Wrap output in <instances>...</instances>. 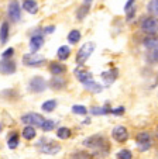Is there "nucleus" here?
<instances>
[{
    "label": "nucleus",
    "mask_w": 158,
    "mask_h": 159,
    "mask_svg": "<svg viewBox=\"0 0 158 159\" xmlns=\"http://www.w3.org/2000/svg\"><path fill=\"white\" fill-rule=\"evenodd\" d=\"M133 3H134V0H128L127 4L124 6V10H126V11H128V9H130V7L133 6Z\"/></svg>",
    "instance_id": "obj_36"
},
{
    "label": "nucleus",
    "mask_w": 158,
    "mask_h": 159,
    "mask_svg": "<svg viewBox=\"0 0 158 159\" xmlns=\"http://www.w3.org/2000/svg\"><path fill=\"white\" fill-rule=\"evenodd\" d=\"M79 39H81V33L78 30H72L71 33L68 34V41L71 42V44H76V42H79Z\"/></svg>",
    "instance_id": "obj_28"
},
{
    "label": "nucleus",
    "mask_w": 158,
    "mask_h": 159,
    "mask_svg": "<svg viewBox=\"0 0 158 159\" xmlns=\"http://www.w3.org/2000/svg\"><path fill=\"white\" fill-rule=\"evenodd\" d=\"M54 128H55V121L54 120H45V123L42 124V127H41V129L45 131V132L52 131Z\"/></svg>",
    "instance_id": "obj_29"
},
{
    "label": "nucleus",
    "mask_w": 158,
    "mask_h": 159,
    "mask_svg": "<svg viewBox=\"0 0 158 159\" xmlns=\"http://www.w3.org/2000/svg\"><path fill=\"white\" fill-rule=\"evenodd\" d=\"M155 135H157V138H158V127H157V131H155Z\"/></svg>",
    "instance_id": "obj_40"
},
{
    "label": "nucleus",
    "mask_w": 158,
    "mask_h": 159,
    "mask_svg": "<svg viewBox=\"0 0 158 159\" xmlns=\"http://www.w3.org/2000/svg\"><path fill=\"white\" fill-rule=\"evenodd\" d=\"M7 38H9V23L4 21L0 27V41H2V44H6Z\"/></svg>",
    "instance_id": "obj_23"
},
{
    "label": "nucleus",
    "mask_w": 158,
    "mask_h": 159,
    "mask_svg": "<svg viewBox=\"0 0 158 159\" xmlns=\"http://www.w3.org/2000/svg\"><path fill=\"white\" fill-rule=\"evenodd\" d=\"M141 30L147 34L158 33V18L155 17H146L141 20Z\"/></svg>",
    "instance_id": "obj_7"
},
{
    "label": "nucleus",
    "mask_w": 158,
    "mask_h": 159,
    "mask_svg": "<svg viewBox=\"0 0 158 159\" xmlns=\"http://www.w3.org/2000/svg\"><path fill=\"white\" fill-rule=\"evenodd\" d=\"M18 142H20V139H18V134L16 131L10 132L9 138H7V147L10 148V149H16V148L18 147Z\"/></svg>",
    "instance_id": "obj_20"
},
{
    "label": "nucleus",
    "mask_w": 158,
    "mask_h": 159,
    "mask_svg": "<svg viewBox=\"0 0 158 159\" xmlns=\"http://www.w3.org/2000/svg\"><path fill=\"white\" fill-rule=\"evenodd\" d=\"M2 129H3V125H2V123H0V132H2Z\"/></svg>",
    "instance_id": "obj_39"
},
{
    "label": "nucleus",
    "mask_w": 158,
    "mask_h": 159,
    "mask_svg": "<svg viewBox=\"0 0 158 159\" xmlns=\"http://www.w3.org/2000/svg\"><path fill=\"white\" fill-rule=\"evenodd\" d=\"M74 75L81 83H86L88 80L92 79V73H90L89 70H86L85 68H76V69L74 70Z\"/></svg>",
    "instance_id": "obj_14"
},
{
    "label": "nucleus",
    "mask_w": 158,
    "mask_h": 159,
    "mask_svg": "<svg viewBox=\"0 0 158 159\" xmlns=\"http://www.w3.org/2000/svg\"><path fill=\"white\" fill-rule=\"evenodd\" d=\"M21 135H23L24 139H27V141H31V139L36 138L37 131H36V128H34V127L27 125V127H24V128H23V132H21Z\"/></svg>",
    "instance_id": "obj_19"
},
{
    "label": "nucleus",
    "mask_w": 158,
    "mask_h": 159,
    "mask_svg": "<svg viewBox=\"0 0 158 159\" xmlns=\"http://www.w3.org/2000/svg\"><path fill=\"white\" fill-rule=\"evenodd\" d=\"M23 9L26 11H28L30 14H36L38 11V4H37L36 0H26L23 3Z\"/></svg>",
    "instance_id": "obj_18"
},
{
    "label": "nucleus",
    "mask_w": 158,
    "mask_h": 159,
    "mask_svg": "<svg viewBox=\"0 0 158 159\" xmlns=\"http://www.w3.org/2000/svg\"><path fill=\"white\" fill-rule=\"evenodd\" d=\"M21 123L27 124V125H31V127H40L41 128L42 124L45 123V118L42 117L41 114H38V113H27V114H24L23 117H21Z\"/></svg>",
    "instance_id": "obj_4"
},
{
    "label": "nucleus",
    "mask_w": 158,
    "mask_h": 159,
    "mask_svg": "<svg viewBox=\"0 0 158 159\" xmlns=\"http://www.w3.org/2000/svg\"><path fill=\"white\" fill-rule=\"evenodd\" d=\"M117 159H133V153L128 149H122L117 152Z\"/></svg>",
    "instance_id": "obj_30"
},
{
    "label": "nucleus",
    "mask_w": 158,
    "mask_h": 159,
    "mask_svg": "<svg viewBox=\"0 0 158 159\" xmlns=\"http://www.w3.org/2000/svg\"><path fill=\"white\" fill-rule=\"evenodd\" d=\"M112 110H113V108L109 107V104L103 106V107H92V108H90V114H93V116L109 114V113H112Z\"/></svg>",
    "instance_id": "obj_22"
},
{
    "label": "nucleus",
    "mask_w": 158,
    "mask_h": 159,
    "mask_svg": "<svg viewBox=\"0 0 158 159\" xmlns=\"http://www.w3.org/2000/svg\"><path fill=\"white\" fill-rule=\"evenodd\" d=\"M117 76H119L117 69H109V70H106V72L100 73V78H102V80L104 82L106 86H110V84L117 79Z\"/></svg>",
    "instance_id": "obj_13"
},
{
    "label": "nucleus",
    "mask_w": 158,
    "mask_h": 159,
    "mask_svg": "<svg viewBox=\"0 0 158 159\" xmlns=\"http://www.w3.org/2000/svg\"><path fill=\"white\" fill-rule=\"evenodd\" d=\"M45 87H47V83H45L44 78H41V76H34L28 82V90L31 93H42Z\"/></svg>",
    "instance_id": "obj_8"
},
{
    "label": "nucleus",
    "mask_w": 158,
    "mask_h": 159,
    "mask_svg": "<svg viewBox=\"0 0 158 159\" xmlns=\"http://www.w3.org/2000/svg\"><path fill=\"white\" fill-rule=\"evenodd\" d=\"M136 142L140 152H146L151 148V135L147 131H141L136 135Z\"/></svg>",
    "instance_id": "obj_5"
},
{
    "label": "nucleus",
    "mask_w": 158,
    "mask_h": 159,
    "mask_svg": "<svg viewBox=\"0 0 158 159\" xmlns=\"http://www.w3.org/2000/svg\"><path fill=\"white\" fill-rule=\"evenodd\" d=\"M85 4H88V6H89V4H90V3H89V0H85Z\"/></svg>",
    "instance_id": "obj_38"
},
{
    "label": "nucleus",
    "mask_w": 158,
    "mask_h": 159,
    "mask_svg": "<svg viewBox=\"0 0 158 159\" xmlns=\"http://www.w3.org/2000/svg\"><path fill=\"white\" fill-rule=\"evenodd\" d=\"M57 137L60 139H68L71 137V129L68 127H60L57 129Z\"/></svg>",
    "instance_id": "obj_26"
},
{
    "label": "nucleus",
    "mask_w": 158,
    "mask_h": 159,
    "mask_svg": "<svg viewBox=\"0 0 158 159\" xmlns=\"http://www.w3.org/2000/svg\"><path fill=\"white\" fill-rule=\"evenodd\" d=\"M150 59L152 61V62H158V48H155V49H151L150 51Z\"/></svg>",
    "instance_id": "obj_34"
},
{
    "label": "nucleus",
    "mask_w": 158,
    "mask_h": 159,
    "mask_svg": "<svg viewBox=\"0 0 158 159\" xmlns=\"http://www.w3.org/2000/svg\"><path fill=\"white\" fill-rule=\"evenodd\" d=\"M72 113H74V114H78V116H86L88 108L85 107V106L75 104V106H72Z\"/></svg>",
    "instance_id": "obj_27"
},
{
    "label": "nucleus",
    "mask_w": 158,
    "mask_h": 159,
    "mask_svg": "<svg viewBox=\"0 0 158 159\" xmlns=\"http://www.w3.org/2000/svg\"><path fill=\"white\" fill-rule=\"evenodd\" d=\"M41 108H42V111H45V113H51V111H54L55 108H57V100H54V99L47 100V102L42 103Z\"/></svg>",
    "instance_id": "obj_24"
},
{
    "label": "nucleus",
    "mask_w": 158,
    "mask_h": 159,
    "mask_svg": "<svg viewBox=\"0 0 158 159\" xmlns=\"http://www.w3.org/2000/svg\"><path fill=\"white\" fill-rule=\"evenodd\" d=\"M40 152L45 153V155H57L61 151V145L57 144L54 141H48V139H42L41 142H38Z\"/></svg>",
    "instance_id": "obj_3"
},
{
    "label": "nucleus",
    "mask_w": 158,
    "mask_h": 159,
    "mask_svg": "<svg viewBox=\"0 0 158 159\" xmlns=\"http://www.w3.org/2000/svg\"><path fill=\"white\" fill-rule=\"evenodd\" d=\"M148 10L151 14L158 16V0H151L148 4Z\"/></svg>",
    "instance_id": "obj_32"
},
{
    "label": "nucleus",
    "mask_w": 158,
    "mask_h": 159,
    "mask_svg": "<svg viewBox=\"0 0 158 159\" xmlns=\"http://www.w3.org/2000/svg\"><path fill=\"white\" fill-rule=\"evenodd\" d=\"M55 30V27L54 25H50V27H47V28H44V33L47 34V33H52V31Z\"/></svg>",
    "instance_id": "obj_37"
},
{
    "label": "nucleus",
    "mask_w": 158,
    "mask_h": 159,
    "mask_svg": "<svg viewBox=\"0 0 158 159\" xmlns=\"http://www.w3.org/2000/svg\"><path fill=\"white\" fill-rule=\"evenodd\" d=\"M144 45H146V48H148L150 51L158 48V37H147L144 39Z\"/></svg>",
    "instance_id": "obj_25"
},
{
    "label": "nucleus",
    "mask_w": 158,
    "mask_h": 159,
    "mask_svg": "<svg viewBox=\"0 0 158 159\" xmlns=\"http://www.w3.org/2000/svg\"><path fill=\"white\" fill-rule=\"evenodd\" d=\"M7 13H9V17L12 18V21H18V20H20L21 10H20V4H18L17 0H10V2H9Z\"/></svg>",
    "instance_id": "obj_9"
},
{
    "label": "nucleus",
    "mask_w": 158,
    "mask_h": 159,
    "mask_svg": "<svg viewBox=\"0 0 158 159\" xmlns=\"http://www.w3.org/2000/svg\"><path fill=\"white\" fill-rule=\"evenodd\" d=\"M84 145L89 149H93L96 153L104 156L109 152V144L103 135H92L84 141Z\"/></svg>",
    "instance_id": "obj_1"
},
{
    "label": "nucleus",
    "mask_w": 158,
    "mask_h": 159,
    "mask_svg": "<svg viewBox=\"0 0 158 159\" xmlns=\"http://www.w3.org/2000/svg\"><path fill=\"white\" fill-rule=\"evenodd\" d=\"M93 51H95V44H93V42H85L81 48H79V51H78L76 62L79 63V65H84L88 61V58L93 54Z\"/></svg>",
    "instance_id": "obj_2"
},
{
    "label": "nucleus",
    "mask_w": 158,
    "mask_h": 159,
    "mask_svg": "<svg viewBox=\"0 0 158 159\" xmlns=\"http://www.w3.org/2000/svg\"><path fill=\"white\" fill-rule=\"evenodd\" d=\"M13 55H14V48H9L2 54V58H3V59H12Z\"/></svg>",
    "instance_id": "obj_33"
},
{
    "label": "nucleus",
    "mask_w": 158,
    "mask_h": 159,
    "mask_svg": "<svg viewBox=\"0 0 158 159\" xmlns=\"http://www.w3.org/2000/svg\"><path fill=\"white\" fill-rule=\"evenodd\" d=\"M112 137H113L117 142H126L128 139V131L126 127L119 125L112 131Z\"/></svg>",
    "instance_id": "obj_10"
},
{
    "label": "nucleus",
    "mask_w": 158,
    "mask_h": 159,
    "mask_svg": "<svg viewBox=\"0 0 158 159\" xmlns=\"http://www.w3.org/2000/svg\"><path fill=\"white\" fill-rule=\"evenodd\" d=\"M123 113H124V107H117L112 110V114H114V116H122Z\"/></svg>",
    "instance_id": "obj_35"
},
{
    "label": "nucleus",
    "mask_w": 158,
    "mask_h": 159,
    "mask_svg": "<svg viewBox=\"0 0 158 159\" xmlns=\"http://www.w3.org/2000/svg\"><path fill=\"white\" fill-rule=\"evenodd\" d=\"M69 55H71V48H69L68 45H62V47L58 48V52H57L58 59L65 61V59H68L69 58Z\"/></svg>",
    "instance_id": "obj_21"
},
{
    "label": "nucleus",
    "mask_w": 158,
    "mask_h": 159,
    "mask_svg": "<svg viewBox=\"0 0 158 159\" xmlns=\"http://www.w3.org/2000/svg\"><path fill=\"white\" fill-rule=\"evenodd\" d=\"M84 86L88 92H90V93H100L102 89H103V87H102L98 82L93 80V79H90V80H88L86 83H84Z\"/></svg>",
    "instance_id": "obj_17"
},
{
    "label": "nucleus",
    "mask_w": 158,
    "mask_h": 159,
    "mask_svg": "<svg viewBox=\"0 0 158 159\" xmlns=\"http://www.w3.org/2000/svg\"><path fill=\"white\" fill-rule=\"evenodd\" d=\"M23 63L26 66H31V68H38V66L44 65L45 63V58L40 54H26L23 55Z\"/></svg>",
    "instance_id": "obj_6"
},
{
    "label": "nucleus",
    "mask_w": 158,
    "mask_h": 159,
    "mask_svg": "<svg viewBox=\"0 0 158 159\" xmlns=\"http://www.w3.org/2000/svg\"><path fill=\"white\" fill-rule=\"evenodd\" d=\"M88 11H89V6H88V4H84V6L79 7V10H78L76 18H78V20H82V18L88 14Z\"/></svg>",
    "instance_id": "obj_31"
},
{
    "label": "nucleus",
    "mask_w": 158,
    "mask_h": 159,
    "mask_svg": "<svg viewBox=\"0 0 158 159\" xmlns=\"http://www.w3.org/2000/svg\"><path fill=\"white\" fill-rule=\"evenodd\" d=\"M48 69H50V72L54 76H61L62 73L66 72V66L61 62H51L50 66H48Z\"/></svg>",
    "instance_id": "obj_15"
},
{
    "label": "nucleus",
    "mask_w": 158,
    "mask_h": 159,
    "mask_svg": "<svg viewBox=\"0 0 158 159\" xmlns=\"http://www.w3.org/2000/svg\"><path fill=\"white\" fill-rule=\"evenodd\" d=\"M42 45H44V37L38 33L34 34L30 39V51L33 52V54H37V51L41 48Z\"/></svg>",
    "instance_id": "obj_12"
},
{
    "label": "nucleus",
    "mask_w": 158,
    "mask_h": 159,
    "mask_svg": "<svg viewBox=\"0 0 158 159\" xmlns=\"http://www.w3.org/2000/svg\"><path fill=\"white\" fill-rule=\"evenodd\" d=\"M16 72V62L12 59H3L0 62V73L3 75H12Z\"/></svg>",
    "instance_id": "obj_11"
},
{
    "label": "nucleus",
    "mask_w": 158,
    "mask_h": 159,
    "mask_svg": "<svg viewBox=\"0 0 158 159\" xmlns=\"http://www.w3.org/2000/svg\"><path fill=\"white\" fill-rule=\"evenodd\" d=\"M66 86V80L61 76H54V78L50 80V87L52 90H62Z\"/></svg>",
    "instance_id": "obj_16"
}]
</instances>
